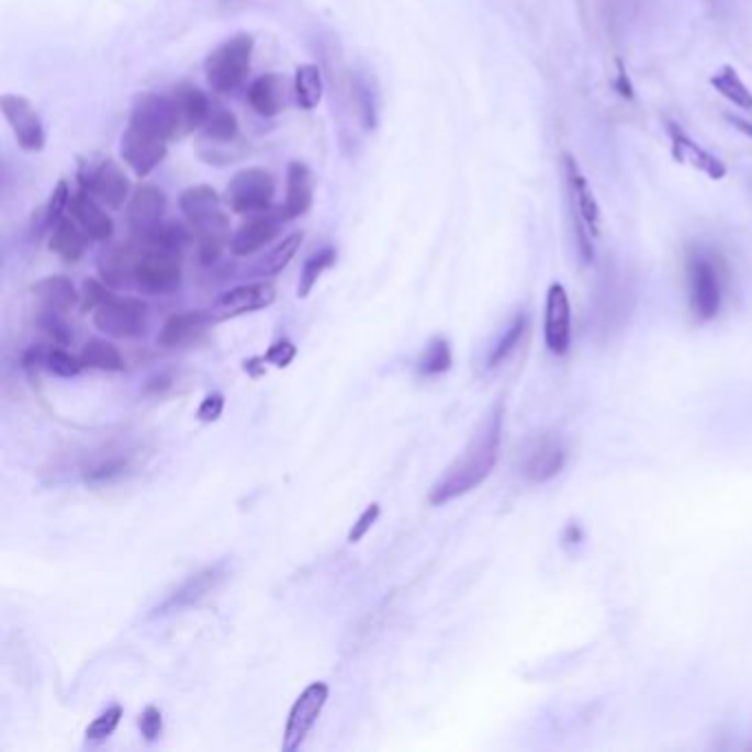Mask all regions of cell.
<instances>
[{
  "label": "cell",
  "mask_w": 752,
  "mask_h": 752,
  "mask_svg": "<svg viewBox=\"0 0 752 752\" xmlns=\"http://www.w3.org/2000/svg\"><path fill=\"white\" fill-rule=\"evenodd\" d=\"M501 437H504V404L498 402L483 417L461 454L430 485V506H444L479 487L498 461Z\"/></svg>",
  "instance_id": "cell-1"
},
{
  "label": "cell",
  "mask_w": 752,
  "mask_h": 752,
  "mask_svg": "<svg viewBox=\"0 0 752 752\" xmlns=\"http://www.w3.org/2000/svg\"><path fill=\"white\" fill-rule=\"evenodd\" d=\"M688 307L697 323H710L719 316L728 290V266L717 249L695 243L684 257Z\"/></svg>",
  "instance_id": "cell-2"
},
{
  "label": "cell",
  "mask_w": 752,
  "mask_h": 752,
  "mask_svg": "<svg viewBox=\"0 0 752 752\" xmlns=\"http://www.w3.org/2000/svg\"><path fill=\"white\" fill-rule=\"evenodd\" d=\"M561 170L565 179L568 207H570V218H572L576 252L583 266H592L596 259V238L601 236V229H603V212L574 155L563 153Z\"/></svg>",
  "instance_id": "cell-3"
},
{
  "label": "cell",
  "mask_w": 752,
  "mask_h": 752,
  "mask_svg": "<svg viewBox=\"0 0 752 752\" xmlns=\"http://www.w3.org/2000/svg\"><path fill=\"white\" fill-rule=\"evenodd\" d=\"M179 207L194 229L201 263L210 266L229 243V221L223 212V199L212 186H190L179 197Z\"/></svg>",
  "instance_id": "cell-4"
},
{
  "label": "cell",
  "mask_w": 752,
  "mask_h": 752,
  "mask_svg": "<svg viewBox=\"0 0 752 752\" xmlns=\"http://www.w3.org/2000/svg\"><path fill=\"white\" fill-rule=\"evenodd\" d=\"M255 56V38L249 34H236L221 43L203 65L205 80L212 91L229 93L236 91L249 76Z\"/></svg>",
  "instance_id": "cell-5"
},
{
  "label": "cell",
  "mask_w": 752,
  "mask_h": 752,
  "mask_svg": "<svg viewBox=\"0 0 752 752\" xmlns=\"http://www.w3.org/2000/svg\"><path fill=\"white\" fill-rule=\"evenodd\" d=\"M137 261L133 268V285L150 296H168L181 288L183 270H181V255L170 252V249H159L144 245L137 236Z\"/></svg>",
  "instance_id": "cell-6"
},
{
  "label": "cell",
  "mask_w": 752,
  "mask_h": 752,
  "mask_svg": "<svg viewBox=\"0 0 752 752\" xmlns=\"http://www.w3.org/2000/svg\"><path fill=\"white\" fill-rule=\"evenodd\" d=\"M197 153L205 164L227 166L245 157L247 148L240 139L236 115L227 109L212 106L205 124L199 131Z\"/></svg>",
  "instance_id": "cell-7"
},
{
  "label": "cell",
  "mask_w": 752,
  "mask_h": 752,
  "mask_svg": "<svg viewBox=\"0 0 752 752\" xmlns=\"http://www.w3.org/2000/svg\"><path fill=\"white\" fill-rule=\"evenodd\" d=\"M78 183L109 210H120L131 199V179L111 157L91 155L78 164Z\"/></svg>",
  "instance_id": "cell-8"
},
{
  "label": "cell",
  "mask_w": 752,
  "mask_h": 752,
  "mask_svg": "<svg viewBox=\"0 0 752 752\" xmlns=\"http://www.w3.org/2000/svg\"><path fill=\"white\" fill-rule=\"evenodd\" d=\"M277 197V177L259 166L238 170L223 194V201L234 214H259L272 210Z\"/></svg>",
  "instance_id": "cell-9"
},
{
  "label": "cell",
  "mask_w": 752,
  "mask_h": 752,
  "mask_svg": "<svg viewBox=\"0 0 752 752\" xmlns=\"http://www.w3.org/2000/svg\"><path fill=\"white\" fill-rule=\"evenodd\" d=\"M168 146L170 139L137 120H128L126 131L122 133V144H120V153H122V161L139 177H148L168 155Z\"/></svg>",
  "instance_id": "cell-10"
},
{
  "label": "cell",
  "mask_w": 752,
  "mask_h": 752,
  "mask_svg": "<svg viewBox=\"0 0 752 752\" xmlns=\"http://www.w3.org/2000/svg\"><path fill=\"white\" fill-rule=\"evenodd\" d=\"M568 463V446L559 433H539L526 441L519 457V470L532 485L552 481Z\"/></svg>",
  "instance_id": "cell-11"
},
{
  "label": "cell",
  "mask_w": 752,
  "mask_h": 752,
  "mask_svg": "<svg viewBox=\"0 0 752 752\" xmlns=\"http://www.w3.org/2000/svg\"><path fill=\"white\" fill-rule=\"evenodd\" d=\"M93 323L113 338H139L148 327V305L139 299L111 296L93 310Z\"/></svg>",
  "instance_id": "cell-12"
},
{
  "label": "cell",
  "mask_w": 752,
  "mask_h": 752,
  "mask_svg": "<svg viewBox=\"0 0 752 752\" xmlns=\"http://www.w3.org/2000/svg\"><path fill=\"white\" fill-rule=\"evenodd\" d=\"M327 699H329V686L325 682H314L299 695V699L294 702V706L290 710L288 723H285L283 752L301 750L307 734L312 732L318 717L323 715Z\"/></svg>",
  "instance_id": "cell-13"
},
{
  "label": "cell",
  "mask_w": 752,
  "mask_h": 752,
  "mask_svg": "<svg viewBox=\"0 0 752 752\" xmlns=\"http://www.w3.org/2000/svg\"><path fill=\"white\" fill-rule=\"evenodd\" d=\"M0 111H3L19 146L25 153L45 150V146H47L45 124H43L36 106L25 96L5 93L3 98H0Z\"/></svg>",
  "instance_id": "cell-14"
},
{
  "label": "cell",
  "mask_w": 752,
  "mask_h": 752,
  "mask_svg": "<svg viewBox=\"0 0 752 752\" xmlns=\"http://www.w3.org/2000/svg\"><path fill=\"white\" fill-rule=\"evenodd\" d=\"M274 301H277V288L268 281L238 285L234 290H227L214 301V305L210 307V318L212 323L232 321L245 314L261 312L270 307Z\"/></svg>",
  "instance_id": "cell-15"
},
{
  "label": "cell",
  "mask_w": 752,
  "mask_h": 752,
  "mask_svg": "<svg viewBox=\"0 0 752 752\" xmlns=\"http://www.w3.org/2000/svg\"><path fill=\"white\" fill-rule=\"evenodd\" d=\"M546 347L554 356H565L572 343V303L568 290L561 283H552L546 296V318H543Z\"/></svg>",
  "instance_id": "cell-16"
},
{
  "label": "cell",
  "mask_w": 752,
  "mask_h": 752,
  "mask_svg": "<svg viewBox=\"0 0 752 752\" xmlns=\"http://www.w3.org/2000/svg\"><path fill=\"white\" fill-rule=\"evenodd\" d=\"M664 128H666V135L671 139V155L677 164L691 166V168L704 172L712 181H719L726 177V172H728L726 164L719 157H715L710 150L699 146L677 122L666 120Z\"/></svg>",
  "instance_id": "cell-17"
},
{
  "label": "cell",
  "mask_w": 752,
  "mask_h": 752,
  "mask_svg": "<svg viewBox=\"0 0 752 752\" xmlns=\"http://www.w3.org/2000/svg\"><path fill=\"white\" fill-rule=\"evenodd\" d=\"M283 216L274 214L272 210L249 214L247 221L229 236V252L234 257H249L257 255L259 249L268 247L281 232Z\"/></svg>",
  "instance_id": "cell-18"
},
{
  "label": "cell",
  "mask_w": 752,
  "mask_h": 752,
  "mask_svg": "<svg viewBox=\"0 0 752 752\" xmlns=\"http://www.w3.org/2000/svg\"><path fill=\"white\" fill-rule=\"evenodd\" d=\"M314 192H316V177L312 168L303 161H290L288 175H285V201L279 207V214L283 221L299 218L307 214L314 205Z\"/></svg>",
  "instance_id": "cell-19"
},
{
  "label": "cell",
  "mask_w": 752,
  "mask_h": 752,
  "mask_svg": "<svg viewBox=\"0 0 752 752\" xmlns=\"http://www.w3.org/2000/svg\"><path fill=\"white\" fill-rule=\"evenodd\" d=\"M292 93L294 82H290L285 76L266 74L249 85L247 102L261 117H277L288 109Z\"/></svg>",
  "instance_id": "cell-20"
},
{
  "label": "cell",
  "mask_w": 752,
  "mask_h": 752,
  "mask_svg": "<svg viewBox=\"0 0 752 752\" xmlns=\"http://www.w3.org/2000/svg\"><path fill=\"white\" fill-rule=\"evenodd\" d=\"M69 214L76 218V223L87 232L91 240L104 243L113 236L115 223L113 216L106 212V205L100 203L91 192L85 188H78L71 197Z\"/></svg>",
  "instance_id": "cell-21"
},
{
  "label": "cell",
  "mask_w": 752,
  "mask_h": 752,
  "mask_svg": "<svg viewBox=\"0 0 752 752\" xmlns=\"http://www.w3.org/2000/svg\"><path fill=\"white\" fill-rule=\"evenodd\" d=\"M168 207V197L161 188L150 186V183H142L139 188H135V192L128 199V207H126V218L128 225L135 234L146 232L150 227H155L157 223L164 221Z\"/></svg>",
  "instance_id": "cell-22"
},
{
  "label": "cell",
  "mask_w": 752,
  "mask_h": 752,
  "mask_svg": "<svg viewBox=\"0 0 752 752\" xmlns=\"http://www.w3.org/2000/svg\"><path fill=\"white\" fill-rule=\"evenodd\" d=\"M225 579V563H216L212 568H205L203 572L190 576L181 587H177L164 603L157 607V614H170L181 611L186 607L197 605L201 598L214 592V587Z\"/></svg>",
  "instance_id": "cell-23"
},
{
  "label": "cell",
  "mask_w": 752,
  "mask_h": 752,
  "mask_svg": "<svg viewBox=\"0 0 752 752\" xmlns=\"http://www.w3.org/2000/svg\"><path fill=\"white\" fill-rule=\"evenodd\" d=\"M38 305V318H63L80 303V294L76 285L67 277H47L32 288Z\"/></svg>",
  "instance_id": "cell-24"
},
{
  "label": "cell",
  "mask_w": 752,
  "mask_h": 752,
  "mask_svg": "<svg viewBox=\"0 0 752 752\" xmlns=\"http://www.w3.org/2000/svg\"><path fill=\"white\" fill-rule=\"evenodd\" d=\"M210 314H203V312H183V314H175L170 316L159 336H157V343L166 349H179V347H186L190 343H194L197 338L203 336V332L207 329L210 325Z\"/></svg>",
  "instance_id": "cell-25"
},
{
  "label": "cell",
  "mask_w": 752,
  "mask_h": 752,
  "mask_svg": "<svg viewBox=\"0 0 752 752\" xmlns=\"http://www.w3.org/2000/svg\"><path fill=\"white\" fill-rule=\"evenodd\" d=\"M137 252H139V247L135 238L111 247L109 252H104L100 259L102 281L111 288L133 285V268L137 261Z\"/></svg>",
  "instance_id": "cell-26"
},
{
  "label": "cell",
  "mask_w": 752,
  "mask_h": 752,
  "mask_svg": "<svg viewBox=\"0 0 752 752\" xmlns=\"http://www.w3.org/2000/svg\"><path fill=\"white\" fill-rule=\"evenodd\" d=\"M89 236L87 232L76 223V218L71 214H65L56 227L52 229L49 236V249L54 255H58L65 263H76L85 257L87 247H89Z\"/></svg>",
  "instance_id": "cell-27"
},
{
  "label": "cell",
  "mask_w": 752,
  "mask_h": 752,
  "mask_svg": "<svg viewBox=\"0 0 752 752\" xmlns=\"http://www.w3.org/2000/svg\"><path fill=\"white\" fill-rule=\"evenodd\" d=\"M526 332H528V316L524 312H519L504 327V332L498 334V338L492 343V347L487 351V358H485V367L487 369H496V367L504 364L515 353V349L521 345Z\"/></svg>",
  "instance_id": "cell-28"
},
{
  "label": "cell",
  "mask_w": 752,
  "mask_h": 752,
  "mask_svg": "<svg viewBox=\"0 0 752 752\" xmlns=\"http://www.w3.org/2000/svg\"><path fill=\"white\" fill-rule=\"evenodd\" d=\"M710 87L723 100H728L732 106L743 109V111H752V91L743 85V80L739 78V74H737V69L732 65L719 67L710 76Z\"/></svg>",
  "instance_id": "cell-29"
},
{
  "label": "cell",
  "mask_w": 752,
  "mask_h": 752,
  "mask_svg": "<svg viewBox=\"0 0 752 752\" xmlns=\"http://www.w3.org/2000/svg\"><path fill=\"white\" fill-rule=\"evenodd\" d=\"M71 188L65 179L58 181V186L54 188V192L49 194V201L38 210L34 212V234H45V232H52L56 227V223L69 212V205H71Z\"/></svg>",
  "instance_id": "cell-30"
},
{
  "label": "cell",
  "mask_w": 752,
  "mask_h": 752,
  "mask_svg": "<svg viewBox=\"0 0 752 752\" xmlns=\"http://www.w3.org/2000/svg\"><path fill=\"white\" fill-rule=\"evenodd\" d=\"M325 93L323 71L318 65H301L294 74V100L301 109L314 111Z\"/></svg>",
  "instance_id": "cell-31"
},
{
  "label": "cell",
  "mask_w": 752,
  "mask_h": 752,
  "mask_svg": "<svg viewBox=\"0 0 752 752\" xmlns=\"http://www.w3.org/2000/svg\"><path fill=\"white\" fill-rule=\"evenodd\" d=\"M80 360L85 367L89 369H98V371H109V373H120L126 369L122 353L117 351V347H113L106 340L93 338L85 345Z\"/></svg>",
  "instance_id": "cell-32"
},
{
  "label": "cell",
  "mask_w": 752,
  "mask_h": 752,
  "mask_svg": "<svg viewBox=\"0 0 752 752\" xmlns=\"http://www.w3.org/2000/svg\"><path fill=\"white\" fill-rule=\"evenodd\" d=\"M303 240H305V234H303V232H292V234H288V236L272 249V252L259 263L257 274H259V277H277V274H281V272L292 263V259L299 255V249H301Z\"/></svg>",
  "instance_id": "cell-33"
},
{
  "label": "cell",
  "mask_w": 752,
  "mask_h": 752,
  "mask_svg": "<svg viewBox=\"0 0 752 752\" xmlns=\"http://www.w3.org/2000/svg\"><path fill=\"white\" fill-rule=\"evenodd\" d=\"M351 100L362 126L367 131H373L378 126V93L371 87L369 78L360 71L351 78Z\"/></svg>",
  "instance_id": "cell-34"
},
{
  "label": "cell",
  "mask_w": 752,
  "mask_h": 752,
  "mask_svg": "<svg viewBox=\"0 0 752 752\" xmlns=\"http://www.w3.org/2000/svg\"><path fill=\"white\" fill-rule=\"evenodd\" d=\"M336 261H338V252H336V247H332V245H327V247L318 249L316 255H312V257L305 261L303 270H301L299 299H307V296L314 292V288L318 285L321 277H323L327 270H332V268L336 266Z\"/></svg>",
  "instance_id": "cell-35"
},
{
  "label": "cell",
  "mask_w": 752,
  "mask_h": 752,
  "mask_svg": "<svg viewBox=\"0 0 752 752\" xmlns=\"http://www.w3.org/2000/svg\"><path fill=\"white\" fill-rule=\"evenodd\" d=\"M131 470V463L124 454H106L98 457L85 468V481L89 485H109L126 476Z\"/></svg>",
  "instance_id": "cell-36"
},
{
  "label": "cell",
  "mask_w": 752,
  "mask_h": 752,
  "mask_svg": "<svg viewBox=\"0 0 752 752\" xmlns=\"http://www.w3.org/2000/svg\"><path fill=\"white\" fill-rule=\"evenodd\" d=\"M452 367V351H450V343L441 336L433 338L426 349L422 351L419 360H417V371L424 378H437L446 371H450Z\"/></svg>",
  "instance_id": "cell-37"
},
{
  "label": "cell",
  "mask_w": 752,
  "mask_h": 752,
  "mask_svg": "<svg viewBox=\"0 0 752 752\" xmlns=\"http://www.w3.org/2000/svg\"><path fill=\"white\" fill-rule=\"evenodd\" d=\"M43 364L49 373L58 378H76L82 371V360L65 349H49L43 353Z\"/></svg>",
  "instance_id": "cell-38"
},
{
  "label": "cell",
  "mask_w": 752,
  "mask_h": 752,
  "mask_svg": "<svg viewBox=\"0 0 752 752\" xmlns=\"http://www.w3.org/2000/svg\"><path fill=\"white\" fill-rule=\"evenodd\" d=\"M122 715H124V710H122L120 704L109 706L104 712H100V715L89 723V728H87V741H104V739H109V737L115 732V728L120 726Z\"/></svg>",
  "instance_id": "cell-39"
},
{
  "label": "cell",
  "mask_w": 752,
  "mask_h": 752,
  "mask_svg": "<svg viewBox=\"0 0 752 752\" xmlns=\"http://www.w3.org/2000/svg\"><path fill=\"white\" fill-rule=\"evenodd\" d=\"M139 730L144 734L146 741H157L164 728V719H161V710L157 706H148L144 708V712L139 715Z\"/></svg>",
  "instance_id": "cell-40"
},
{
  "label": "cell",
  "mask_w": 752,
  "mask_h": 752,
  "mask_svg": "<svg viewBox=\"0 0 752 752\" xmlns=\"http://www.w3.org/2000/svg\"><path fill=\"white\" fill-rule=\"evenodd\" d=\"M380 504H371L360 517H358V521L353 524V528L349 530V537H347V541L349 543H360L364 537H367V532L373 528V524L378 521V517H380Z\"/></svg>",
  "instance_id": "cell-41"
},
{
  "label": "cell",
  "mask_w": 752,
  "mask_h": 752,
  "mask_svg": "<svg viewBox=\"0 0 752 752\" xmlns=\"http://www.w3.org/2000/svg\"><path fill=\"white\" fill-rule=\"evenodd\" d=\"M294 358H296V347H294V343H290V340H279V343H274V345L268 349V353L263 356L266 362H270V364H274V367H279V369L290 367V362H292Z\"/></svg>",
  "instance_id": "cell-42"
},
{
  "label": "cell",
  "mask_w": 752,
  "mask_h": 752,
  "mask_svg": "<svg viewBox=\"0 0 752 752\" xmlns=\"http://www.w3.org/2000/svg\"><path fill=\"white\" fill-rule=\"evenodd\" d=\"M113 296V292L106 288V283L102 281H85V310L93 312L98 305H102L104 301H109Z\"/></svg>",
  "instance_id": "cell-43"
},
{
  "label": "cell",
  "mask_w": 752,
  "mask_h": 752,
  "mask_svg": "<svg viewBox=\"0 0 752 752\" xmlns=\"http://www.w3.org/2000/svg\"><path fill=\"white\" fill-rule=\"evenodd\" d=\"M223 406H225V397H223L221 393H210V395L201 402V406H199V411H197V417H199L201 422H205V424L216 422V419L221 417V413H223Z\"/></svg>",
  "instance_id": "cell-44"
},
{
  "label": "cell",
  "mask_w": 752,
  "mask_h": 752,
  "mask_svg": "<svg viewBox=\"0 0 752 752\" xmlns=\"http://www.w3.org/2000/svg\"><path fill=\"white\" fill-rule=\"evenodd\" d=\"M611 87H614V91H616L622 100H633V98H636L633 82H631V78H629V74H627V67H625V63H622L620 58L616 60V76H614Z\"/></svg>",
  "instance_id": "cell-45"
},
{
  "label": "cell",
  "mask_w": 752,
  "mask_h": 752,
  "mask_svg": "<svg viewBox=\"0 0 752 752\" xmlns=\"http://www.w3.org/2000/svg\"><path fill=\"white\" fill-rule=\"evenodd\" d=\"M723 117H726V122H728L734 131H739V133H743L745 137L752 139V122H748V120H743V117H739V115H732V113H726Z\"/></svg>",
  "instance_id": "cell-46"
},
{
  "label": "cell",
  "mask_w": 752,
  "mask_h": 752,
  "mask_svg": "<svg viewBox=\"0 0 752 752\" xmlns=\"http://www.w3.org/2000/svg\"><path fill=\"white\" fill-rule=\"evenodd\" d=\"M581 541H583V530H581V526H579V524H570V526L563 530V543H565L568 548H572V546H581Z\"/></svg>",
  "instance_id": "cell-47"
}]
</instances>
